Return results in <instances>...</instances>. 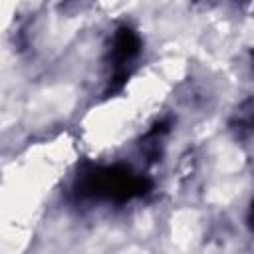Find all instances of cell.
Wrapping results in <instances>:
<instances>
[{
    "instance_id": "1",
    "label": "cell",
    "mask_w": 254,
    "mask_h": 254,
    "mask_svg": "<svg viewBox=\"0 0 254 254\" xmlns=\"http://www.w3.org/2000/svg\"><path fill=\"white\" fill-rule=\"evenodd\" d=\"M139 46H141L139 36L129 28H121L113 38V56L117 62H127L137 56Z\"/></svg>"
},
{
    "instance_id": "2",
    "label": "cell",
    "mask_w": 254,
    "mask_h": 254,
    "mask_svg": "<svg viewBox=\"0 0 254 254\" xmlns=\"http://www.w3.org/2000/svg\"><path fill=\"white\" fill-rule=\"evenodd\" d=\"M250 222L254 224V202H252V208H250Z\"/></svg>"
},
{
    "instance_id": "3",
    "label": "cell",
    "mask_w": 254,
    "mask_h": 254,
    "mask_svg": "<svg viewBox=\"0 0 254 254\" xmlns=\"http://www.w3.org/2000/svg\"><path fill=\"white\" fill-rule=\"evenodd\" d=\"M252 58H254V54H252Z\"/></svg>"
}]
</instances>
